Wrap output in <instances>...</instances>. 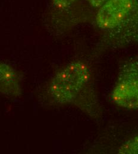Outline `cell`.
I'll return each mask as SVG.
<instances>
[{
	"label": "cell",
	"instance_id": "2",
	"mask_svg": "<svg viewBox=\"0 0 138 154\" xmlns=\"http://www.w3.org/2000/svg\"><path fill=\"white\" fill-rule=\"evenodd\" d=\"M48 91L55 103L76 104L94 119H100V103L91 69L85 62L76 60L67 65L52 78Z\"/></svg>",
	"mask_w": 138,
	"mask_h": 154
},
{
	"label": "cell",
	"instance_id": "3",
	"mask_svg": "<svg viewBox=\"0 0 138 154\" xmlns=\"http://www.w3.org/2000/svg\"><path fill=\"white\" fill-rule=\"evenodd\" d=\"M110 97L122 109L138 111V56L121 63Z\"/></svg>",
	"mask_w": 138,
	"mask_h": 154
},
{
	"label": "cell",
	"instance_id": "4",
	"mask_svg": "<svg viewBox=\"0 0 138 154\" xmlns=\"http://www.w3.org/2000/svg\"><path fill=\"white\" fill-rule=\"evenodd\" d=\"M19 81L14 71L8 65L0 63V91L8 94H18Z\"/></svg>",
	"mask_w": 138,
	"mask_h": 154
},
{
	"label": "cell",
	"instance_id": "7",
	"mask_svg": "<svg viewBox=\"0 0 138 154\" xmlns=\"http://www.w3.org/2000/svg\"><path fill=\"white\" fill-rule=\"evenodd\" d=\"M89 4L94 8L98 9L108 0H88Z\"/></svg>",
	"mask_w": 138,
	"mask_h": 154
},
{
	"label": "cell",
	"instance_id": "1",
	"mask_svg": "<svg viewBox=\"0 0 138 154\" xmlns=\"http://www.w3.org/2000/svg\"><path fill=\"white\" fill-rule=\"evenodd\" d=\"M94 23L99 54L138 46V0H108L97 9Z\"/></svg>",
	"mask_w": 138,
	"mask_h": 154
},
{
	"label": "cell",
	"instance_id": "6",
	"mask_svg": "<svg viewBox=\"0 0 138 154\" xmlns=\"http://www.w3.org/2000/svg\"><path fill=\"white\" fill-rule=\"evenodd\" d=\"M79 0H52L53 6L57 10L64 11L70 9Z\"/></svg>",
	"mask_w": 138,
	"mask_h": 154
},
{
	"label": "cell",
	"instance_id": "5",
	"mask_svg": "<svg viewBox=\"0 0 138 154\" xmlns=\"http://www.w3.org/2000/svg\"><path fill=\"white\" fill-rule=\"evenodd\" d=\"M120 154H138V132L131 136L118 148Z\"/></svg>",
	"mask_w": 138,
	"mask_h": 154
}]
</instances>
